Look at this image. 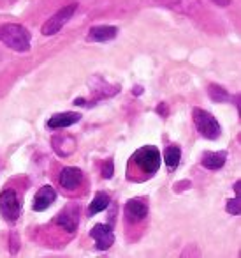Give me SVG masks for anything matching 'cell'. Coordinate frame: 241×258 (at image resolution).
Here are the masks:
<instances>
[{"label":"cell","mask_w":241,"mask_h":258,"mask_svg":"<svg viewBox=\"0 0 241 258\" xmlns=\"http://www.w3.org/2000/svg\"><path fill=\"white\" fill-rule=\"evenodd\" d=\"M0 41L18 53H27L30 50V32L18 23L0 25Z\"/></svg>","instance_id":"cell-1"},{"label":"cell","mask_w":241,"mask_h":258,"mask_svg":"<svg viewBox=\"0 0 241 258\" xmlns=\"http://www.w3.org/2000/svg\"><path fill=\"white\" fill-rule=\"evenodd\" d=\"M192 117H194V125L197 127V131L208 140H216L222 135V127H220L218 120L213 117L209 111L202 110V108H194L192 111Z\"/></svg>","instance_id":"cell-2"},{"label":"cell","mask_w":241,"mask_h":258,"mask_svg":"<svg viewBox=\"0 0 241 258\" xmlns=\"http://www.w3.org/2000/svg\"><path fill=\"white\" fill-rule=\"evenodd\" d=\"M132 161H134L145 173L153 175V173L159 172L160 161H162V159H160V152L157 151L155 147H152V145H146V147H141V149H138V151L134 152V156H132Z\"/></svg>","instance_id":"cell-3"},{"label":"cell","mask_w":241,"mask_h":258,"mask_svg":"<svg viewBox=\"0 0 241 258\" xmlns=\"http://www.w3.org/2000/svg\"><path fill=\"white\" fill-rule=\"evenodd\" d=\"M76 9H78V4H76V2H72V4L64 6L62 9H58V11L55 13L50 20H46V23H44L43 29H41L44 36H55V34L60 32V30L64 29L65 23L74 16Z\"/></svg>","instance_id":"cell-4"},{"label":"cell","mask_w":241,"mask_h":258,"mask_svg":"<svg viewBox=\"0 0 241 258\" xmlns=\"http://www.w3.org/2000/svg\"><path fill=\"white\" fill-rule=\"evenodd\" d=\"M20 212H22V204H20L15 191H2V195H0V214H2V218L9 223H15L20 218Z\"/></svg>","instance_id":"cell-5"},{"label":"cell","mask_w":241,"mask_h":258,"mask_svg":"<svg viewBox=\"0 0 241 258\" xmlns=\"http://www.w3.org/2000/svg\"><path fill=\"white\" fill-rule=\"evenodd\" d=\"M90 235L93 237V240H95V247L99 251L109 249V247L114 244V233H113V228H111V225H104V223H99V225H95L92 228Z\"/></svg>","instance_id":"cell-6"},{"label":"cell","mask_w":241,"mask_h":258,"mask_svg":"<svg viewBox=\"0 0 241 258\" xmlns=\"http://www.w3.org/2000/svg\"><path fill=\"white\" fill-rule=\"evenodd\" d=\"M124 212L129 221H141L148 216V204H145L143 198H131L125 204Z\"/></svg>","instance_id":"cell-7"},{"label":"cell","mask_w":241,"mask_h":258,"mask_svg":"<svg viewBox=\"0 0 241 258\" xmlns=\"http://www.w3.org/2000/svg\"><path fill=\"white\" fill-rule=\"evenodd\" d=\"M55 200H57V191H55L51 186H43L36 193V197H34L32 209L36 212H43V211H46Z\"/></svg>","instance_id":"cell-8"},{"label":"cell","mask_w":241,"mask_h":258,"mask_svg":"<svg viewBox=\"0 0 241 258\" xmlns=\"http://www.w3.org/2000/svg\"><path fill=\"white\" fill-rule=\"evenodd\" d=\"M83 180V172L79 168H74V166H67L60 172V177H58V182L64 189H76V187L81 184Z\"/></svg>","instance_id":"cell-9"},{"label":"cell","mask_w":241,"mask_h":258,"mask_svg":"<svg viewBox=\"0 0 241 258\" xmlns=\"http://www.w3.org/2000/svg\"><path fill=\"white\" fill-rule=\"evenodd\" d=\"M118 36V27L113 25H97L88 30V41L92 43H106L113 41Z\"/></svg>","instance_id":"cell-10"},{"label":"cell","mask_w":241,"mask_h":258,"mask_svg":"<svg viewBox=\"0 0 241 258\" xmlns=\"http://www.w3.org/2000/svg\"><path fill=\"white\" fill-rule=\"evenodd\" d=\"M55 223H58L60 226H64L67 232H74L78 228V223H79V218H78V209L69 205L65 207L62 212H58L57 218H55Z\"/></svg>","instance_id":"cell-11"},{"label":"cell","mask_w":241,"mask_h":258,"mask_svg":"<svg viewBox=\"0 0 241 258\" xmlns=\"http://www.w3.org/2000/svg\"><path fill=\"white\" fill-rule=\"evenodd\" d=\"M81 120V115L76 111H64V113H57L48 120V127L50 129H64L69 125H74Z\"/></svg>","instance_id":"cell-12"},{"label":"cell","mask_w":241,"mask_h":258,"mask_svg":"<svg viewBox=\"0 0 241 258\" xmlns=\"http://www.w3.org/2000/svg\"><path fill=\"white\" fill-rule=\"evenodd\" d=\"M157 2L183 15H195L199 9V0H157Z\"/></svg>","instance_id":"cell-13"},{"label":"cell","mask_w":241,"mask_h":258,"mask_svg":"<svg viewBox=\"0 0 241 258\" xmlns=\"http://www.w3.org/2000/svg\"><path fill=\"white\" fill-rule=\"evenodd\" d=\"M53 149L62 158L71 156L76 151V140L69 135H57V137H53Z\"/></svg>","instance_id":"cell-14"},{"label":"cell","mask_w":241,"mask_h":258,"mask_svg":"<svg viewBox=\"0 0 241 258\" xmlns=\"http://www.w3.org/2000/svg\"><path fill=\"white\" fill-rule=\"evenodd\" d=\"M227 161V152L220 151V152H211V151H206L201 158V165L208 170H220Z\"/></svg>","instance_id":"cell-15"},{"label":"cell","mask_w":241,"mask_h":258,"mask_svg":"<svg viewBox=\"0 0 241 258\" xmlns=\"http://www.w3.org/2000/svg\"><path fill=\"white\" fill-rule=\"evenodd\" d=\"M109 204H111L109 195H107V193H102V191H99V193H97L95 197H93L92 204H90V207H88V214H90V216L99 214V212L106 211V209L109 207Z\"/></svg>","instance_id":"cell-16"},{"label":"cell","mask_w":241,"mask_h":258,"mask_svg":"<svg viewBox=\"0 0 241 258\" xmlns=\"http://www.w3.org/2000/svg\"><path fill=\"white\" fill-rule=\"evenodd\" d=\"M180 159H181V151L178 145H169L166 147L164 151V163H166L167 170H174L178 165H180Z\"/></svg>","instance_id":"cell-17"},{"label":"cell","mask_w":241,"mask_h":258,"mask_svg":"<svg viewBox=\"0 0 241 258\" xmlns=\"http://www.w3.org/2000/svg\"><path fill=\"white\" fill-rule=\"evenodd\" d=\"M208 96H209V99L215 101V103H227V101H232L230 94L227 92L222 85H216V83H211V85L208 87Z\"/></svg>","instance_id":"cell-18"},{"label":"cell","mask_w":241,"mask_h":258,"mask_svg":"<svg viewBox=\"0 0 241 258\" xmlns=\"http://www.w3.org/2000/svg\"><path fill=\"white\" fill-rule=\"evenodd\" d=\"M227 212H229V214H234V216H239V212H241L239 197H236L234 200H229V202H227Z\"/></svg>","instance_id":"cell-19"},{"label":"cell","mask_w":241,"mask_h":258,"mask_svg":"<svg viewBox=\"0 0 241 258\" xmlns=\"http://www.w3.org/2000/svg\"><path fill=\"white\" fill-rule=\"evenodd\" d=\"M113 173H114V165H113V161H111V159H107L106 165H104V170H102V177H104V179H111V177H113Z\"/></svg>","instance_id":"cell-20"},{"label":"cell","mask_w":241,"mask_h":258,"mask_svg":"<svg viewBox=\"0 0 241 258\" xmlns=\"http://www.w3.org/2000/svg\"><path fill=\"white\" fill-rule=\"evenodd\" d=\"M157 113L162 115V117H166V115H167V108H166V104H162V106L157 108Z\"/></svg>","instance_id":"cell-21"},{"label":"cell","mask_w":241,"mask_h":258,"mask_svg":"<svg viewBox=\"0 0 241 258\" xmlns=\"http://www.w3.org/2000/svg\"><path fill=\"white\" fill-rule=\"evenodd\" d=\"M215 4H218V6H222V8H227V6L230 4V0H213Z\"/></svg>","instance_id":"cell-22"}]
</instances>
